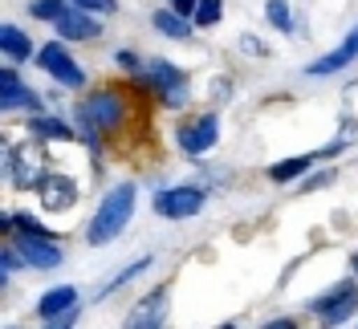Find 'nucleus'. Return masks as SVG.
Wrapping results in <instances>:
<instances>
[{"label":"nucleus","instance_id":"2eb2a0df","mask_svg":"<svg viewBox=\"0 0 358 329\" xmlns=\"http://www.w3.org/2000/svg\"><path fill=\"white\" fill-rule=\"evenodd\" d=\"M53 29H57V41H66V45H73V41H90L94 45L98 37H102V21L90 17V13H82V8H73V4L66 8V17L53 24Z\"/></svg>","mask_w":358,"mask_h":329},{"label":"nucleus","instance_id":"c756f323","mask_svg":"<svg viewBox=\"0 0 358 329\" xmlns=\"http://www.w3.org/2000/svg\"><path fill=\"white\" fill-rule=\"evenodd\" d=\"M78 317H82V309H73V313H66V317H57V321H45L41 329H73V326H78Z\"/></svg>","mask_w":358,"mask_h":329},{"label":"nucleus","instance_id":"9d476101","mask_svg":"<svg viewBox=\"0 0 358 329\" xmlns=\"http://www.w3.org/2000/svg\"><path fill=\"white\" fill-rule=\"evenodd\" d=\"M167 313H171V288L159 285V288H151L147 297H138V301L131 305L122 329H163L167 326Z\"/></svg>","mask_w":358,"mask_h":329},{"label":"nucleus","instance_id":"aec40b11","mask_svg":"<svg viewBox=\"0 0 358 329\" xmlns=\"http://www.w3.org/2000/svg\"><path fill=\"white\" fill-rule=\"evenodd\" d=\"M147 268H151V256H138V261H131L127 268H122V272H114L110 281H106V285L98 288V297H94V301H106V297H114L118 288H127L131 281H138V277H143Z\"/></svg>","mask_w":358,"mask_h":329},{"label":"nucleus","instance_id":"6e6552de","mask_svg":"<svg viewBox=\"0 0 358 329\" xmlns=\"http://www.w3.org/2000/svg\"><path fill=\"white\" fill-rule=\"evenodd\" d=\"M37 66L57 82L62 89H86L90 86V78H86V69L73 61V53H69V45L66 41H45L41 49H37Z\"/></svg>","mask_w":358,"mask_h":329},{"label":"nucleus","instance_id":"a878e982","mask_svg":"<svg viewBox=\"0 0 358 329\" xmlns=\"http://www.w3.org/2000/svg\"><path fill=\"white\" fill-rule=\"evenodd\" d=\"M114 66L122 69L127 78H138V73H143V66H147V61H143V57H138L134 49H118V53H114Z\"/></svg>","mask_w":358,"mask_h":329},{"label":"nucleus","instance_id":"7c9ffc66","mask_svg":"<svg viewBox=\"0 0 358 329\" xmlns=\"http://www.w3.org/2000/svg\"><path fill=\"white\" fill-rule=\"evenodd\" d=\"M261 329H301V326H297V317H273V321H265Z\"/></svg>","mask_w":358,"mask_h":329},{"label":"nucleus","instance_id":"2f4dec72","mask_svg":"<svg viewBox=\"0 0 358 329\" xmlns=\"http://www.w3.org/2000/svg\"><path fill=\"white\" fill-rule=\"evenodd\" d=\"M350 277H355V281H358V252H355V256H350Z\"/></svg>","mask_w":358,"mask_h":329},{"label":"nucleus","instance_id":"39448f33","mask_svg":"<svg viewBox=\"0 0 358 329\" xmlns=\"http://www.w3.org/2000/svg\"><path fill=\"white\" fill-rule=\"evenodd\" d=\"M313 317H317V326L322 329H338L346 326L350 317H358V281L355 277H346V281H338L334 288H326L322 297H313L306 301Z\"/></svg>","mask_w":358,"mask_h":329},{"label":"nucleus","instance_id":"dca6fc26","mask_svg":"<svg viewBox=\"0 0 358 329\" xmlns=\"http://www.w3.org/2000/svg\"><path fill=\"white\" fill-rule=\"evenodd\" d=\"M0 53L8 57V66H21V61H37V49H33V37L24 33L21 24H4L0 29Z\"/></svg>","mask_w":358,"mask_h":329},{"label":"nucleus","instance_id":"c85d7f7f","mask_svg":"<svg viewBox=\"0 0 358 329\" xmlns=\"http://www.w3.org/2000/svg\"><path fill=\"white\" fill-rule=\"evenodd\" d=\"M167 8H176L179 17H187V21H192V17H196V8H200V0H167Z\"/></svg>","mask_w":358,"mask_h":329},{"label":"nucleus","instance_id":"bb28decb","mask_svg":"<svg viewBox=\"0 0 358 329\" xmlns=\"http://www.w3.org/2000/svg\"><path fill=\"white\" fill-rule=\"evenodd\" d=\"M334 179H338V171H330V167H326V171H317V175L301 179V183H297V187H301V191H317V187H330V183H334Z\"/></svg>","mask_w":358,"mask_h":329},{"label":"nucleus","instance_id":"7ed1b4c3","mask_svg":"<svg viewBox=\"0 0 358 329\" xmlns=\"http://www.w3.org/2000/svg\"><path fill=\"white\" fill-rule=\"evenodd\" d=\"M134 82L151 89L167 110H183L187 106V94H192V73L183 66H176L171 57H147V66H143V73Z\"/></svg>","mask_w":358,"mask_h":329},{"label":"nucleus","instance_id":"423d86ee","mask_svg":"<svg viewBox=\"0 0 358 329\" xmlns=\"http://www.w3.org/2000/svg\"><path fill=\"white\" fill-rule=\"evenodd\" d=\"M216 142H220V114H216V110H200V114L183 118L179 131H176V147H179V154H187V159L212 154Z\"/></svg>","mask_w":358,"mask_h":329},{"label":"nucleus","instance_id":"393cba45","mask_svg":"<svg viewBox=\"0 0 358 329\" xmlns=\"http://www.w3.org/2000/svg\"><path fill=\"white\" fill-rule=\"evenodd\" d=\"M73 8H82V13H90V17H114L118 13V0H69Z\"/></svg>","mask_w":358,"mask_h":329},{"label":"nucleus","instance_id":"20e7f679","mask_svg":"<svg viewBox=\"0 0 358 329\" xmlns=\"http://www.w3.org/2000/svg\"><path fill=\"white\" fill-rule=\"evenodd\" d=\"M49 171H53V167H49L45 147L37 138H29V142H8V147H4V179H8L13 187L37 191Z\"/></svg>","mask_w":358,"mask_h":329},{"label":"nucleus","instance_id":"f3484780","mask_svg":"<svg viewBox=\"0 0 358 329\" xmlns=\"http://www.w3.org/2000/svg\"><path fill=\"white\" fill-rule=\"evenodd\" d=\"M73 309H82L78 305V288L73 285H57V288H49L41 301H37L33 313H37L41 321H57V317H66V313H73Z\"/></svg>","mask_w":358,"mask_h":329},{"label":"nucleus","instance_id":"f03ea898","mask_svg":"<svg viewBox=\"0 0 358 329\" xmlns=\"http://www.w3.org/2000/svg\"><path fill=\"white\" fill-rule=\"evenodd\" d=\"M134 207H138V187H134L131 179L114 183L110 191L94 203V216H90V224H86V244L90 248H106V244H114L127 228H131Z\"/></svg>","mask_w":358,"mask_h":329},{"label":"nucleus","instance_id":"412c9836","mask_svg":"<svg viewBox=\"0 0 358 329\" xmlns=\"http://www.w3.org/2000/svg\"><path fill=\"white\" fill-rule=\"evenodd\" d=\"M265 21L281 33V37H293L297 33V13H293L289 0H265Z\"/></svg>","mask_w":358,"mask_h":329},{"label":"nucleus","instance_id":"473e14b6","mask_svg":"<svg viewBox=\"0 0 358 329\" xmlns=\"http://www.w3.org/2000/svg\"><path fill=\"white\" fill-rule=\"evenodd\" d=\"M216 329H236V321H224V326H216Z\"/></svg>","mask_w":358,"mask_h":329},{"label":"nucleus","instance_id":"f257e3e1","mask_svg":"<svg viewBox=\"0 0 358 329\" xmlns=\"http://www.w3.org/2000/svg\"><path fill=\"white\" fill-rule=\"evenodd\" d=\"M127 114H131V98H127V89L98 86L94 94H86V98H78V102H73L69 122H73L78 138L86 142L90 151H102V147L110 142V134L122 131Z\"/></svg>","mask_w":358,"mask_h":329},{"label":"nucleus","instance_id":"6ab92c4d","mask_svg":"<svg viewBox=\"0 0 358 329\" xmlns=\"http://www.w3.org/2000/svg\"><path fill=\"white\" fill-rule=\"evenodd\" d=\"M317 159H322L317 151L281 159V163H273V167H268V179H273V183H301V179H306V171H310V167H317Z\"/></svg>","mask_w":358,"mask_h":329},{"label":"nucleus","instance_id":"a211bd4d","mask_svg":"<svg viewBox=\"0 0 358 329\" xmlns=\"http://www.w3.org/2000/svg\"><path fill=\"white\" fill-rule=\"evenodd\" d=\"M151 29H155L159 37H167V41H192L196 21L179 17L176 8H155V13H151Z\"/></svg>","mask_w":358,"mask_h":329},{"label":"nucleus","instance_id":"5701e85b","mask_svg":"<svg viewBox=\"0 0 358 329\" xmlns=\"http://www.w3.org/2000/svg\"><path fill=\"white\" fill-rule=\"evenodd\" d=\"M21 268H24V256L17 252V244L13 240H4V248H0V285L8 288V281H13Z\"/></svg>","mask_w":358,"mask_h":329},{"label":"nucleus","instance_id":"4be33fe9","mask_svg":"<svg viewBox=\"0 0 358 329\" xmlns=\"http://www.w3.org/2000/svg\"><path fill=\"white\" fill-rule=\"evenodd\" d=\"M69 0H29V17L41 24H57L62 17H66Z\"/></svg>","mask_w":358,"mask_h":329},{"label":"nucleus","instance_id":"f8f14e48","mask_svg":"<svg viewBox=\"0 0 358 329\" xmlns=\"http://www.w3.org/2000/svg\"><path fill=\"white\" fill-rule=\"evenodd\" d=\"M355 61H358V24L334 45V49H330V53L313 57L310 66H306V78L322 82V78H334V73H342V69H350Z\"/></svg>","mask_w":358,"mask_h":329},{"label":"nucleus","instance_id":"4468645a","mask_svg":"<svg viewBox=\"0 0 358 329\" xmlns=\"http://www.w3.org/2000/svg\"><path fill=\"white\" fill-rule=\"evenodd\" d=\"M24 131H29V138H37L41 147H66V142H73L78 138V131H73V122L69 118H62V114H33L29 122H24Z\"/></svg>","mask_w":358,"mask_h":329},{"label":"nucleus","instance_id":"72a5a7b5","mask_svg":"<svg viewBox=\"0 0 358 329\" xmlns=\"http://www.w3.org/2000/svg\"><path fill=\"white\" fill-rule=\"evenodd\" d=\"M8 329H21V326H8Z\"/></svg>","mask_w":358,"mask_h":329},{"label":"nucleus","instance_id":"0eeeda50","mask_svg":"<svg viewBox=\"0 0 358 329\" xmlns=\"http://www.w3.org/2000/svg\"><path fill=\"white\" fill-rule=\"evenodd\" d=\"M203 203H208V191H203L200 183H176V187H155V199H151V212L159 219H192L203 212Z\"/></svg>","mask_w":358,"mask_h":329},{"label":"nucleus","instance_id":"9b49d317","mask_svg":"<svg viewBox=\"0 0 358 329\" xmlns=\"http://www.w3.org/2000/svg\"><path fill=\"white\" fill-rule=\"evenodd\" d=\"M8 240L17 244V252L24 256V268H33V272H53V268H62L66 264V244L57 240H41V236H8Z\"/></svg>","mask_w":358,"mask_h":329},{"label":"nucleus","instance_id":"cd10ccee","mask_svg":"<svg viewBox=\"0 0 358 329\" xmlns=\"http://www.w3.org/2000/svg\"><path fill=\"white\" fill-rule=\"evenodd\" d=\"M241 53H248V57H268V45L261 41V37L245 33V37H241Z\"/></svg>","mask_w":358,"mask_h":329},{"label":"nucleus","instance_id":"1a4fd4ad","mask_svg":"<svg viewBox=\"0 0 358 329\" xmlns=\"http://www.w3.org/2000/svg\"><path fill=\"white\" fill-rule=\"evenodd\" d=\"M0 110H4V114H17V110H21L29 118H33V114H45V98L24 82L17 66L0 69Z\"/></svg>","mask_w":358,"mask_h":329},{"label":"nucleus","instance_id":"b1692460","mask_svg":"<svg viewBox=\"0 0 358 329\" xmlns=\"http://www.w3.org/2000/svg\"><path fill=\"white\" fill-rule=\"evenodd\" d=\"M192 21H196V29H216L224 21V0H200Z\"/></svg>","mask_w":358,"mask_h":329},{"label":"nucleus","instance_id":"ddd939ff","mask_svg":"<svg viewBox=\"0 0 358 329\" xmlns=\"http://www.w3.org/2000/svg\"><path fill=\"white\" fill-rule=\"evenodd\" d=\"M78 183H73V175L69 171H49L45 175V183L37 187V199H41V207L49 212V216H57V212H73L78 207Z\"/></svg>","mask_w":358,"mask_h":329}]
</instances>
